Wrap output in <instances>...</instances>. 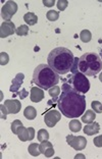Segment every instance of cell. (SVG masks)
<instances>
[{"label":"cell","mask_w":102,"mask_h":159,"mask_svg":"<svg viewBox=\"0 0 102 159\" xmlns=\"http://www.w3.org/2000/svg\"><path fill=\"white\" fill-rule=\"evenodd\" d=\"M80 39L82 40V42L84 43H88L92 39V34L89 30H83L80 34Z\"/></svg>","instance_id":"cell-20"},{"label":"cell","mask_w":102,"mask_h":159,"mask_svg":"<svg viewBox=\"0 0 102 159\" xmlns=\"http://www.w3.org/2000/svg\"><path fill=\"white\" fill-rule=\"evenodd\" d=\"M78 70L87 77H95L102 70V59L94 52H86L79 58Z\"/></svg>","instance_id":"cell-4"},{"label":"cell","mask_w":102,"mask_h":159,"mask_svg":"<svg viewBox=\"0 0 102 159\" xmlns=\"http://www.w3.org/2000/svg\"><path fill=\"white\" fill-rule=\"evenodd\" d=\"M56 4H57V8L59 9L60 11H63V10L67 7L68 2L67 1V0H58V1L56 2Z\"/></svg>","instance_id":"cell-28"},{"label":"cell","mask_w":102,"mask_h":159,"mask_svg":"<svg viewBox=\"0 0 102 159\" xmlns=\"http://www.w3.org/2000/svg\"><path fill=\"white\" fill-rule=\"evenodd\" d=\"M46 17H47V20L50 21H55L58 20V17H59V14H58V12L55 11V10H49L46 14Z\"/></svg>","instance_id":"cell-24"},{"label":"cell","mask_w":102,"mask_h":159,"mask_svg":"<svg viewBox=\"0 0 102 159\" xmlns=\"http://www.w3.org/2000/svg\"><path fill=\"white\" fill-rule=\"evenodd\" d=\"M48 93H49V95L53 98V101H54V100L57 98V96L59 95L60 88L58 86H54V87H52V88H50L48 90Z\"/></svg>","instance_id":"cell-23"},{"label":"cell","mask_w":102,"mask_h":159,"mask_svg":"<svg viewBox=\"0 0 102 159\" xmlns=\"http://www.w3.org/2000/svg\"><path fill=\"white\" fill-rule=\"evenodd\" d=\"M28 151H29V153L34 157H37L41 154L40 149H39V144H37V143H32L31 145H29Z\"/></svg>","instance_id":"cell-18"},{"label":"cell","mask_w":102,"mask_h":159,"mask_svg":"<svg viewBox=\"0 0 102 159\" xmlns=\"http://www.w3.org/2000/svg\"><path fill=\"white\" fill-rule=\"evenodd\" d=\"M93 143H94V145H95L96 147H102V135L95 137L94 140H93Z\"/></svg>","instance_id":"cell-30"},{"label":"cell","mask_w":102,"mask_h":159,"mask_svg":"<svg viewBox=\"0 0 102 159\" xmlns=\"http://www.w3.org/2000/svg\"><path fill=\"white\" fill-rule=\"evenodd\" d=\"M59 75L56 74L48 64H40L33 74V83L43 90H49L59 83Z\"/></svg>","instance_id":"cell-3"},{"label":"cell","mask_w":102,"mask_h":159,"mask_svg":"<svg viewBox=\"0 0 102 159\" xmlns=\"http://www.w3.org/2000/svg\"><path fill=\"white\" fill-rule=\"evenodd\" d=\"M68 128H70V129L72 133H78V132L81 131L82 125H81V122H80L79 120L74 119V120H72L70 122V125H68Z\"/></svg>","instance_id":"cell-19"},{"label":"cell","mask_w":102,"mask_h":159,"mask_svg":"<svg viewBox=\"0 0 102 159\" xmlns=\"http://www.w3.org/2000/svg\"><path fill=\"white\" fill-rule=\"evenodd\" d=\"M23 125V122H21L20 119H16V120L12 121V132L14 134V135H16V132L19 131V129L21 126Z\"/></svg>","instance_id":"cell-25"},{"label":"cell","mask_w":102,"mask_h":159,"mask_svg":"<svg viewBox=\"0 0 102 159\" xmlns=\"http://www.w3.org/2000/svg\"><path fill=\"white\" fill-rule=\"evenodd\" d=\"M99 131H100V125L96 121L91 122V124L85 125V128H84V133L88 136L96 135V134L99 133Z\"/></svg>","instance_id":"cell-13"},{"label":"cell","mask_w":102,"mask_h":159,"mask_svg":"<svg viewBox=\"0 0 102 159\" xmlns=\"http://www.w3.org/2000/svg\"><path fill=\"white\" fill-rule=\"evenodd\" d=\"M99 80H100V82L102 83V71H101V74H100V75H99Z\"/></svg>","instance_id":"cell-34"},{"label":"cell","mask_w":102,"mask_h":159,"mask_svg":"<svg viewBox=\"0 0 102 159\" xmlns=\"http://www.w3.org/2000/svg\"><path fill=\"white\" fill-rule=\"evenodd\" d=\"M8 61H9V56L7 55V53L5 52L0 53V64L1 66H5V64L8 63Z\"/></svg>","instance_id":"cell-27"},{"label":"cell","mask_w":102,"mask_h":159,"mask_svg":"<svg viewBox=\"0 0 102 159\" xmlns=\"http://www.w3.org/2000/svg\"><path fill=\"white\" fill-rule=\"evenodd\" d=\"M29 27L27 26V25H21V27H19L16 29V34L19 35V36H27L29 34Z\"/></svg>","instance_id":"cell-22"},{"label":"cell","mask_w":102,"mask_h":159,"mask_svg":"<svg viewBox=\"0 0 102 159\" xmlns=\"http://www.w3.org/2000/svg\"><path fill=\"white\" fill-rule=\"evenodd\" d=\"M16 29L13 23H12V21H4L0 26V37L2 39L6 38L8 36L16 33Z\"/></svg>","instance_id":"cell-10"},{"label":"cell","mask_w":102,"mask_h":159,"mask_svg":"<svg viewBox=\"0 0 102 159\" xmlns=\"http://www.w3.org/2000/svg\"><path fill=\"white\" fill-rule=\"evenodd\" d=\"M101 55H102V52H101Z\"/></svg>","instance_id":"cell-35"},{"label":"cell","mask_w":102,"mask_h":159,"mask_svg":"<svg viewBox=\"0 0 102 159\" xmlns=\"http://www.w3.org/2000/svg\"><path fill=\"white\" fill-rule=\"evenodd\" d=\"M24 115L27 119L32 120V119H35L36 116H37V110L35 109V107L28 106V107H26V109L24 111Z\"/></svg>","instance_id":"cell-17"},{"label":"cell","mask_w":102,"mask_h":159,"mask_svg":"<svg viewBox=\"0 0 102 159\" xmlns=\"http://www.w3.org/2000/svg\"><path fill=\"white\" fill-rule=\"evenodd\" d=\"M68 84H71L72 88L82 94H86L90 89L89 80L87 79V75L82 74L81 71L72 74V75L68 80Z\"/></svg>","instance_id":"cell-5"},{"label":"cell","mask_w":102,"mask_h":159,"mask_svg":"<svg viewBox=\"0 0 102 159\" xmlns=\"http://www.w3.org/2000/svg\"><path fill=\"white\" fill-rule=\"evenodd\" d=\"M4 105L8 110V113L12 114H16L17 112H20L21 108V104L19 100H5Z\"/></svg>","instance_id":"cell-11"},{"label":"cell","mask_w":102,"mask_h":159,"mask_svg":"<svg viewBox=\"0 0 102 159\" xmlns=\"http://www.w3.org/2000/svg\"><path fill=\"white\" fill-rule=\"evenodd\" d=\"M60 118H61V113L58 112L55 109L49 110L48 112H46L44 115V121L46 125L49 126V128H53V126L60 120Z\"/></svg>","instance_id":"cell-8"},{"label":"cell","mask_w":102,"mask_h":159,"mask_svg":"<svg viewBox=\"0 0 102 159\" xmlns=\"http://www.w3.org/2000/svg\"><path fill=\"white\" fill-rule=\"evenodd\" d=\"M39 142H44V141H48L49 139V134L46 129H40L37 134Z\"/></svg>","instance_id":"cell-21"},{"label":"cell","mask_w":102,"mask_h":159,"mask_svg":"<svg viewBox=\"0 0 102 159\" xmlns=\"http://www.w3.org/2000/svg\"><path fill=\"white\" fill-rule=\"evenodd\" d=\"M74 61V54L65 47H56L47 57V64L58 75H67L71 71Z\"/></svg>","instance_id":"cell-2"},{"label":"cell","mask_w":102,"mask_h":159,"mask_svg":"<svg viewBox=\"0 0 102 159\" xmlns=\"http://www.w3.org/2000/svg\"><path fill=\"white\" fill-rule=\"evenodd\" d=\"M24 78H25L24 74H17L16 75L14 80H12V87H10V89H9L10 92H17L19 91V89L21 88V84H23Z\"/></svg>","instance_id":"cell-14"},{"label":"cell","mask_w":102,"mask_h":159,"mask_svg":"<svg viewBox=\"0 0 102 159\" xmlns=\"http://www.w3.org/2000/svg\"><path fill=\"white\" fill-rule=\"evenodd\" d=\"M43 4L47 7H51L55 4V1H54V0H50V1L49 0H44V1H43Z\"/></svg>","instance_id":"cell-31"},{"label":"cell","mask_w":102,"mask_h":159,"mask_svg":"<svg viewBox=\"0 0 102 159\" xmlns=\"http://www.w3.org/2000/svg\"><path fill=\"white\" fill-rule=\"evenodd\" d=\"M19 95H20V97L21 99H24V98H26V97L28 96V92L26 91V90H21V92H19Z\"/></svg>","instance_id":"cell-32"},{"label":"cell","mask_w":102,"mask_h":159,"mask_svg":"<svg viewBox=\"0 0 102 159\" xmlns=\"http://www.w3.org/2000/svg\"><path fill=\"white\" fill-rule=\"evenodd\" d=\"M75 158H85V156L84 155H76Z\"/></svg>","instance_id":"cell-33"},{"label":"cell","mask_w":102,"mask_h":159,"mask_svg":"<svg viewBox=\"0 0 102 159\" xmlns=\"http://www.w3.org/2000/svg\"><path fill=\"white\" fill-rule=\"evenodd\" d=\"M30 98L32 100V102H40L41 100L44 99V91L41 88H37V87H33L31 89V96Z\"/></svg>","instance_id":"cell-12"},{"label":"cell","mask_w":102,"mask_h":159,"mask_svg":"<svg viewBox=\"0 0 102 159\" xmlns=\"http://www.w3.org/2000/svg\"><path fill=\"white\" fill-rule=\"evenodd\" d=\"M95 118H96V114H95V111H93V110H87L85 114L82 115V121L85 122L87 125L93 122L95 120Z\"/></svg>","instance_id":"cell-15"},{"label":"cell","mask_w":102,"mask_h":159,"mask_svg":"<svg viewBox=\"0 0 102 159\" xmlns=\"http://www.w3.org/2000/svg\"><path fill=\"white\" fill-rule=\"evenodd\" d=\"M91 106H92V109L97 113H102V104L99 101H93L91 103Z\"/></svg>","instance_id":"cell-26"},{"label":"cell","mask_w":102,"mask_h":159,"mask_svg":"<svg viewBox=\"0 0 102 159\" xmlns=\"http://www.w3.org/2000/svg\"><path fill=\"white\" fill-rule=\"evenodd\" d=\"M0 109H1V118L5 119L7 113H8V110H7V108L4 104H1V105H0Z\"/></svg>","instance_id":"cell-29"},{"label":"cell","mask_w":102,"mask_h":159,"mask_svg":"<svg viewBox=\"0 0 102 159\" xmlns=\"http://www.w3.org/2000/svg\"><path fill=\"white\" fill-rule=\"evenodd\" d=\"M24 20L27 23V25H29V26H34V25L37 24L38 17H37V16H36L35 13L28 12V13H26L24 16Z\"/></svg>","instance_id":"cell-16"},{"label":"cell","mask_w":102,"mask_h":159,"mask_svg":"<svg viewBox=\"0 0 102 159\" xmlns=\"http://www.w3.org/2000/svg\"><path fill=\"white\" fill-rule=\"evenodd\" d=\"M86 97L78 92L71 84L64 83L61 87V96L57 100V107L67 118H76L86 111Z\"/></svg>","instance_id":"cell-1"},{"label":"cell","mask_w":102,"mask_h":159,"mask_svg":"<svg viewBox=\"0 0 102 159\" xmlns=\"http://www.w3.org/2000/svg\"><path fill=\"white\" fill-rule=\"evenodd\" d=\"M67 142L71 147L74 148L75 150H83L85 149L87 146V140L85 137L82 136H72V135H68L67 137Z\"/></svg>","instance_id":"cell-7"},{"label":"cell","mask_w":102,"mask_h":159,"mask_svg":"<svg viewBox=\"0 0 102 159\" xmlns=\"http://www.w3.org/2000/svg\"><path fill=\"white\" fill-rule=\"evenodd\" d=\"M17 11V5L14 1H7L1 8V16L2 19L6 21H10V19L13 16V14H16Z\"/></svg>","instance_id":"cell-6"},{"label":"cell","mask_w":102,"mask_h":159,"mask_svg":"<svg viewBox=\"0 0 102 159\" xmlns=\"http://www.w3.org/2000/svg\"><path fill=\"white\" fill-rule=\"evenodd\" d=\"M16 136L21 142H26V141H31L35 138V129L33 128H25L21 125L16 132Z\"/></svg>","instance_id":"cell-9"}]
</instances>
